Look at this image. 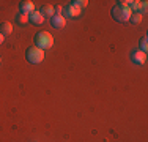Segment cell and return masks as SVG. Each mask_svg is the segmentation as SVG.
Wrapping results in <instances>:
<instances>
[{"instance_id":"cell-1","label":"cell","mask_w":148,"mask_h":142,"mask_svg":"<svg viewBox=\"0 0 148 142\" xmlns=\"http://www.w3.org/2000/svg\"><path fill=\"white\" fill-rule=\"evenodd\" d=\"M52 44H54V38H52L51 33H47V32H38L35 35V46L38 49L44 51V49L52 48Z\"/></svg>"},{"instance_id":"cell-2","label":"cell","mask_w":148,"mask_h":142,"mask_svg":"<svg viewBox=\"0 0 148 142\" xmlns=\"http://www.w3.org/2000/svg\"><path fill=\"white\" fill-rule=\"evenodd\" d=\"M112 17H114L117 22H126V21H129V17H131V10H129V6H121V5H115L114 8H112Z\"/></svg>"},{"instance_id":"cell-3","label":"cell","mask_w":148,"mask_h":142,"mask_svg":"<svg viewBox=\"0 0 148 142\" xmlns=\"http://www.w3.org/2000/svg\"><path fill=\"white\" fill-rule=\"evenodd\" d=\"M25 59L29 60L30 63L36 65V63L43 62V59H44V51L38 49L36 46H32V48H27V51H25Z\"/></svg>"},{"instance_id":"cell-4","label":"cell","mask_w":148,"mask_h":142,"mask_svg":"<svg viewBox=\"0 0 148 142\" xmlns=\"http://www.w3.org/2000/svg\"><path fill=\"white\" fill-rule=\"evenodd\" d=\"M80 11H82V8H77V6H74V5H66L65 8H63V11H62V16L65 17H69V19H74V17H77L80 14Z\"/></svg>"},{"instance_id":"cell-5","label":"cell","mask_w":148,"mask_h":142,"mask_svg":"<svg viewBox=\"0 0 148 142\" xmlns=\"http://www.w3.org/2000/svg\"><path fill=\"white\" fill-rule=\"evenodd\" d=\"M19 11H21V14H27L29 16L30 13L35 11V3L30 2V0H24V2L19 3Z\"/></svg>"},{"instance_id":"cell-6","label":"cell","mask_w":148,"mask_h":142,"mask_svg":"<svg viewBox=\"0 0 148 142\" xmlns=\"http://www.w3.org/2000/svg\"><path fill=\"white\" fill-rule=\"evenodd\" d=\"M51 26L54 28H63L66 26V19L62 14H54V16L51 17Z\"/></svg>"},{"instance_id":"cell-7","label":"cell","mask_w":148,"mask_h":142,"mask_svg":"<svg viewBox=\"0 0 148 142\" xmlns=\"http://www.w3.org/2000/svg\"><path fill=\"white\" fill-rule=\"evenodd\" d=\"M131 60L136 63V65H145L147 54H145V52H142V51H134L132 55H131Z\"/></svg>"},{"instance_id":"cell-8","label":"cell","mask_w":148,"mask_h":142,"mask_svg":"<svg viewBox=\"0 0 148 142\" xmlns=\"http://www.w3.org/2000/svg\"><path fill=\"white\" fill-rule=\"evenodd\" d=\"M43 21H44V17L41 16L40 11H33V13L29 14V22L35 24V26H40V24H43Z\"/></svg>"},{"instance_id":"cell-9","label":"cell","mask_w":148,"mask_h":142,"mask_svg":"<svg viewBox=\"0 0 148 142\" xmlns=\"http://www.w3.org/2000/svg\"><path fill=\"white\" fill-rule=\"evenodd\" d=\"M13 30V26L11 22H8V21H3L2 24H0V33L3 35V37H6V35H10Z\"/></svg>"},{"instance_id":"cell-10","label":"cell","mask_w":148,"mask_h":142,"mask_svg":"<svg viewBox=\"0 0 148 142\" xmlns=\"http://www.w3.org/2000/svg\"><path fill=\"white\" fill-rule=\"evenodd\" d=\"M40 13H41V16H43V17H52V16L55 14L54 6H51V5H44V6H41Z\"/></svg>"},{"instance_id":"cell-11","label":"cell","mask_w":148,"mask_h":142,"mask_svg":"<svg viewBox=\"0 0 148 142\" xmlns=\"http://www.w3.org/2000/svg\"><path fill=\"white\" fill-rule=\"evenodd\" d=\"M129 10H134L136 13H140V10H142V2H137V0H131L129 2Z\"/></svg>"},{"instance_id":"cell-12","label":"cell","mask_w":148,"mask_h":142,"mask_svg":"<svg viewBox=\"0 0 148 142\" xmlns=\"http://www.w3.org/2000/svg\"><path fill=\"white\" fill-rule=\"evenodd\" d=\"M142 13H134L131 14V17H129V22H132V24H140L142 22Z\"/></svg>"},{"instance_id":"cell-13","label":"cell","mask_w":148,"mask_h":142,"mask_svg":"<svg viewBox=\"0 0 148 142\" xmlns=\"http://www.w3.org/2000/svg\"><path fill=\"white\" fill-rule=\"evenodd\" d=\"M29 22V16L27 14H19L17 16V24H21V26H24V24Z\"/></svg>"},{"instance_id":"cell-14","label":"cell","mask_w":148,"mask_h":142,"mask_svg":"<svg viewBox=\"0 0 148 142\" xmlns=\"http://www.w3.org/2000/svg\"><path fill=\"white\" fill-rule=\"evenodd\" d=\"M87 0H74V2H71V5L77 6V8H84V6H87Z\"/></svg>"},{"instance_id":"cell-15","label":"cell","mask_w":148,"mask_h":142,"mask_svg":"<svg viewBox=\"0 0 148 142\" xmlns=\"http://www.w3.org/2000/svg\"><path fill=\"white\" fill-rule=\"evenodd\" d=\"M140 48H142V52H145V54H147V48H148V43H147V37H143L142 40H140Z\"/></svg>"},{"instance_id":"cell-16","label":"cell","mask_w":148,"mask_h":142,"mask_svg":"<svg viewBox=\"0 0 148 142\" xmlns=\"http://www.w3.org/2000/svg\"><path fill=\"white\" fill-rule=\"evenodd\" d=\"M54 11H55V14H62L63 8H62V6H55V8H54Z\"/></svg>"},{"instance_id":"cell-17","label":"cell","mask_w":148,"mask_h":142,"mask_svg":"<svg viewBox=\"0 0 148 142\" xmlns=\"http://www.w3.org/2000/svg\"><path fill=\"white\" fill-rule=\"evenodd\" d=\"M3 40H5V37H3L2 33H0V44H2V43H3Z\"/></svg>"}]
</instances>
